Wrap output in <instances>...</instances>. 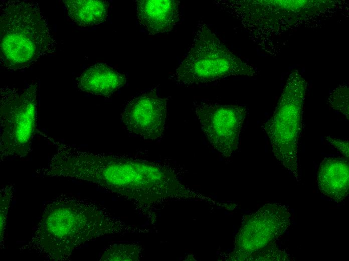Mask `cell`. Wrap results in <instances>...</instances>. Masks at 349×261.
Returning <instances> with one entry per match:
<instances>
[{
	"label": "cell",
	"instance_id": "cell-1",
	"mask_svg": "<svg viewBox=\"0 0 349 261\" xmlns=\"http://www.w3.org/2000/svg\"><path fill=\"white\" fill-rule=\"evenodd\" d=\"M106 211L94 203L62 194L46 202L41 218L22 250L65 261L86 241L112 231Z\"/></svg>",
	"mask_w": 349,
	"mask_h": 261
},
{
	"label": "cell",
	"instance_id": "cell-2",
	"mask_svg": "<svg viewBox=\"0 0 349 261\" xmlns=\"http://www.w3.org/2000/svg\"><path fill=\"white\" fill-rule=\"evenodd\" d=\"M0 41L1 63L14 71L28 67L56 48L46 18L32 1H2Z\"/></svg>",
	"mask_w": 349,
	"mask_h": 261
},
{
	"label": "cell",
	"instance_id": "cell-3",
	"mask_svg": "<svg viewBox=\"0 0 349 261\" xmlns=\"http://www.w3.org/2000/svg\"><path fill=\"white\" fill-rule=\"evenodd\" d=\"M256 74L252 66L235 55L205 24L200 23L186 56L170 78L180 85L194 86Z\"/></svg>",
	"mask_w": 349,
	"mask_h": 261
},
{
	"label": "cell",
	"instance_id": "cell-4",
	"mask_svg": "<svg viewBox=\"0 0 349 261\" xmlns=\"http://www.w3.org/2000/svg\"><path fill=\"white\" fill-rule=\"evenodd\" d=\"M307 82L297 70L292 71L272 116L262 125L276 160L300 181L298 140Z\"/></svg>",
	"mask_w": 349,
	"mask_h": 261
},
{
	"label": "cell",
	"instance_id": "cell-5",
	"mask_svg": "<svg viewBox=\"0 0 349 261\" xmlns=\"http://www.w3.org/2000/svg\"><path fill=\"white\" fill-rule=\"evenodd\" d=\"M37 83L19 89H1L0 154L1 161L22 158L31 151L37 124Z\"/></svg>",
	"mask_w": 349,
	"mask_h": 261
},
{
	"label": "cell",
	"instance_id": "cell-6",
	"mask_svg": "<svg viewBox=\"0 0 349 261\" xmlns=\"http://www.w3.org/2000/svg\"><path fill=\"white\" fill-rule=\"evenodd\" d=\"M93 182L114 191L126 187L173 189L178 181L169 171L149 163L100 154L92 169Z\"/></svg>",
	"mask_w": 349,
	"mask_h": 261
},
{
	"label": "cell",
	"instance_id": "cell-7",
	"mask_svg": "<svg viewBox=\"0 0 349 261\" xmlns=\"http://www.w3.org/2000/svg\"><path fill=\"white\" fill-rule=\"evenodd\" d=\"M291 212L286 205L268 203L248 215L237 233L234 255L239 260L267 248L290 225Z\"/></svg>",
	"mask_w": 349,
	"mask_h": 261
},
{
	"label": "cell",
	"instance_id": "cell-8",
	"mask_svg": "<svg viewBox=\"0 0 349 261\" xmlns=\"http://www.w3.org/2000/svg\"><path fill=\"white\" fill-rule=\"evenodd\" d=\"M195 111L210 144L223 157H230L238 148L246 106L204 101L195 105Z\"/></svg>",
	"mask_w": 349,
	"mask_h": 261
},
{
	"label": "cell",
	"instance_id": "cell-9",
	"mask_svg": "<svg viewBox=\"0 0 349 261\" xmlns=\"http://www.w3.org/2000/svg\"><path fill=\"white\" fill-rule=\"evenodd\" d=\"M166 99L151 90L131 99L121 115L124 128L132 136L147 140L159 139L164 130Z\"/></svg>",
	"mask_w": 349,
	"mask_h": 261
},
{
	"label": "cell",
	"instance_id": "cell-10",
	"mask_svg": "<svg viewBox=\"0 0 349 261\" xmlns=\"http://www.w3.org/2000/svg\"><path fill=\"white\" fill-rule=\"evenodd\" d=\"M179 4L172 0L137 1L138 20L152 35L169 32L179 21Z\"/></svg>",
	"mask_w": 349,
	"mask_h": 261
},
{
	"label": "cell",
	"instance_id": "cell-11",
	"mask_svg": "<svg viewBox=\"0 0 349 261\" xmlns=\"http://www.w3.org/2000/svg\"><path fill=\"white\" fill-rule=\"evenodd\" d=\"M348 160L340 157H325L319 166L317 183L320 192L329 199L341 202L348 194Z\"/></svg>",
	"mask_w": 349,
	"mask_h": 261
},
{
	"label": "cell",
	"instance_id": "cell-12",
	"mask_svg": "<svg viewBox=\"0 0 349 261\" xmlns=\"http://www.w3.org/2000/svg\"><path fill=\"white\" fill-rule=\"evenodd\" d=\"M125 76L104 64H95L76 78L78 89L93 95L109 96L126 83Z\"/></svg>",
	"mask_w": 349,
	"mask_h": 261
},
{
	"label": "cell",
	"instance_id": "cell-13",
	"mask_svg": "<svg viewBox=\"0 0 349 261\" xmlns=\"http://www.w3.org/2000/svg\"><path fill=\"white\" fill-rule=\"evenodd\" d=\"M69 17L81 27L96 25L106 20L109 4L105 1H63Z\"/></svg>",
	"mask_w": 349,
	"mask_h": 261
},
{
	"label": "cell",
	"instance_id": "cell-14",
	"mask_svg": "<svg viewBox=\"0 0 349 261\" xmlns=\"http://www.w3.org/2000/svg\"><path fill=\"white\" fill-rule=\"evenodd\" d=\"M328 102L333 109L342 113L348 119V86L343 84L332 90Z\"/></svg>",
	"mask_w": 349,
	"mask_h": 261
},
{
	"label": "cell",
	"instance_id": "cell-15",
	"mask_svg": "<svg viewBox=\"0 0 349 261\" xmlns=\"http://www.w3.org/2000/svg\"><path fill=\"white\" fill-rule=\"evenodd\" d=\"M14 187L12 185L4 187L0 191L1 246L4 243V233L7 220V214L13 197Z\"/></svg>",
	"mask_w": 349,
	"mask_h": 261
},
{
	"label": "cell",
	"instance_id": "cell-16",
	"mask_svg": "<svg viewBox=\"0 0 349 261\" xmlns=\"http://www.w3.org/2000/svg\"><path fill=\"white\" fill-rule=\"evenodd\" d=\"M326 140L343 156L344 158L348 160V141L342 140L332 137H327Z\"/></svg>",
	"mask_w": 349,
	"mask_h": 261
}]
</instances>
